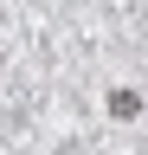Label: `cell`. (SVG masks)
Masks as SVG:
<instances>
[{
  "instance_id": "1",
  "label": "cell",
  "mask_w": 148,
  "mask_h": 155,
  "mask_svg": "<svg viewBox=\"0 0 148 155\" xmlns=\"http://www.w3.org/2000/svg\"><path fill=\"white\" fill-rule=\"evenodd\" d=\"M109 110H116V116H135V91H109Z\"/></svg>"
}]
</instances>
